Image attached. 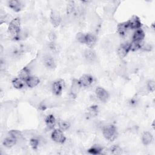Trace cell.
I'll return each mask as SVG.
<instances>
[{
    "label": "cell",
    "mask_w": 155,
    "mask_h": 155,
    "mask_svg": "<svg viewBox=\"0 0 155 155\" xmlns=\"http://www.w3.org/2000/svg\"><path fill=\"white\" fill-rule=\"evenodd\" d=\"M21 21L19 18L13 19L8 28V33L12 39H18L21 33Z\"/></svg>",
    "instance_id": "1"
},
{
    "label": "cell",
    "mask_w": 155,
    "mask_h": 155,
    "mask_svg": "<svg viewBox=\"0 0 155 155\" xmlns=\"http://www.w3.org/2000/svg\"><path fill=\"white\" fill-rule=\"evenodd\" d=\"M102 133L104 136L108 140L113 141L117 137L116 128L114 125H109L103 128Z\"/></svg>",
    "instance_id": "2"
},
{
    "label": "cell",
    "mask_w": 155,
    "mask_h": 155,
    "mask_svg": "<svg viewBox=\"0 0 155 155\" xmlns=\"http://www.w3.org/2000/svg\"><path fill=\"white\" fill-rule=\"evenodd\" d=\"M52 139L57 143H63L65 140V137L64 136L62 131L61 129L54 130L51 134Z\"/></svg>",
    "instance_id": "3"
},
{
    "label": "cell",
    "mask_w": 155,
    "mask_h": 155,
    "mask_svg": "<svg viewBox=\"0 0 155 155\" xmlns=\"http://www.w3.org/2000/svg\"><path fill=\"white\" fill-rule=\"evenodd\" d=\"M96 94L97 97L103 102H105L109 98L108 93L102 87H97L96 89Z\"/></svg>",
    "instance_id": "4"
},
{
    "label": "cell",
    "mask_w": 155,
    "mask_h": 155,
    "mask_svg": "<svg viewBox=\"0 0 155 155\" xmlns=\"http://www.w3.org/2000/svg\"><path fill=\"white\" fill-rule=\"evenodd\" d=\"M64 87V82L62 80L56 81L53 83L52 88L54 94L59 96L61 94L62 89Z\"/></svg>",
    "instance_id": "5"
},
{
    "label": "cell",
    "mask_w": 155,
    "mask_h": 155,
    "mask_svg": "<svg viewBox=\"0 0 155 155\" xmlns=\"http://www.w3.org/2000/svg\"><path fill=\"white\" fill-rule=\"evenodd\" d=\"M128 22L129 28L131 29H139L142 25L139 18L136 16H133Z\"/></svg>",
    "instance_id": "6"
},
{
    "label": "cell",
    "mask_w": 155,
    "mask_h": 155,
    "mask_svg": "<svg viewBox=\"0 0 155 155\" xmlns=\"http://www.w3.org/2000/svg\"><path fill=\"white\" fill-rule=\"evenodd\" d=\"M130 50V44L125 43L119 46V47L117 49V54L120 58H122L127 54Z\"/></svg>",
    "instance_id": "7"
},
{
    "label": "cell",
    "mask_w": 155,
    "mask_h": 155,
    "mask_svg": "<svg viewBox=\"0 0 155 155\" xmlns=\"http://www.w3.org/2000/svg\"><path fill=\"white\" fill-rule=\"evenodd\" d=\"M93 81V78L91 76L88 74H84L81 77L79 82L81 86L88 87L90 86Z\"/></svg>",
    "instance_id": "8"
},
{
    "label": "cell",
    "mask_w": 155,
    "mask_h": 155,
    "mask_svg": "<svg viewBox=\"0 0 155 155\" xmlns=\"http://www.w3.org/2000/svg\"><path fill=\"white\" fill-rule=\"evenodd\" d=\"M50 21L54 27H58L59 25L61 18L59 13L56 11H53L50 15Z\"/></svg>",
    "instance_id": "9"
},
{
    "label": "cell",
    "mask_w": 155,
    "mask_h": 155,
    "mask_svg": "<svg viewBox=\"0 0 155 155\" xmlns=\"http://www.w3.org/2000/svg\"><path fill=\"white\" fill-rule=\"evenodd\" d=\"M81 87V85L79 81H78L77 79H74L72 81V84H71V89H70L71 94L73 96L76 97Z\"/></svg>",
    "instance_id": "10"
},
{
    "label": "cell",
    "mask_w": 155,
    "mask_h": 155,
    "mask_svg": "<svg viewBox=\"0 0 155 155\" xmlns=\"http://www.w3.org/2000/svg\"><path fill=\"white\" fill-rule=\"evenodd\" d=\"M44 63L45 65V66L50 69H53L56 67V64L54 59L49 55L44 56Z\"/></svg>",
    "instance_id": "11"
},
{
    "label": "cell",
    "mask_w": 155,
    "mask_h": 155,
    "mask_svg": "<svg viewBox=\"0 0 155 155\" xmlns=\"http://www.w3.org/2000/svg\"><path fill=\"white\" fill-rule=\"evenodd\" d=\"M27 85L30 88H33L38 85L39 83V79L36 76H29L25 81Z\"/></svg>",
    "instance_id": "12"
},
{
    "label": "cell",
    "mask_w": 155,
    "mask_h": 155,
    "mask_svg": "<svg viewBox=\"0 0 155 155\" xmlns=\"http://www.w3.org/2000/svg\"><path fill=\"white\" fill-rule=\"evenodd\" d=\"M8 5L12 9L16 12H19L22 8V4L19 1H10L8 2Z\"/></svg>",
    "instance_id": "13"
},
{
    "label": "cell",
    "mask_w": 155,
    "mask_h": 155,
    "mask_svg": "<svg viewBox=\"0 0 155 155\" xmlns=\"http://www.w3.org/2000/svg\"><path fill=\"white\" fill-rule=\"evenodd\" d=\"M145 37V33L141 29H137L133 36V39L134 41L137 42H142V41L143 39Z\"/></svg>",
    "instance_id": "14"
},
{
    "label": "cell",
    "mask_w": 155,
    "mask_h": 155,
    "mask_svg": "<svg viewBox=\"0 0 155 155\" xmlns=\"http://www.w3.org/2000/svg\"><path fill=\"white\" fill-rule=\"evenodd\" d=\"M96 42V38L94 35L91 33L86 35V42L85 44L89 47H93Z\"/></svg>",
    "instance_id": "15"
},
{
    "label": "cell",
    "mask_w": 155,
    "mask_h": 155,
    "mask_svg": "<svg viewBox=\"0 0 155 155\" xmlns=\"http://www.w3.org/2000/svg\"><path fill=\"white\" fill-rule=\"evenodd\" d=\"M142 142L144 145H149L151 143V142L153 140V136L150 132L145 131L142 134Z\"/></svg>",
    "instance_id": "16"
},
{
    "label": "cell",
    "mask_w": 155,
    "mask_h": 155,
    "mask_svg": "<svg viewBox=\"0 0 155 155\" xmlns=\"http://www.w3.org/2000/svg\"><path fill=\"white\" fill-rule=\"evenodd\" d=\"M45 123L48 128L52 129L54 128L56 124V119L53 115L50 114L47 116L45 119Z\"/></svg>",
    "instance_id": "17"
},
{
    "label": "cell",
    "mask_w": 155,
    "mask_h": 155,
    "mask_svg": "<svg viewBox=\"0 0 155 155\" xmlns=\"http://www.w3.org/2000/svg\"><path fill=\"white\" fill-rule=\"evenodd\" d=\"M85 59L88 61H90V62H93L94 61L95 59H96V54H95V52L91 50V49H88V50H87L85 51Z\"/></svg>",
    "instance_id": "18"
},
{
    "label": "cell",
    "mask_w": 155,
    "mask_h": 155,
    "mask_svg": "<svg viewBox=\"0 0 155 155\" xmlns=\"http://www.w3.org/2000/svg\"><path fill=\"white\" fill-rule=\"evenodd\" d=\"M98 113V107L96 105H92L87 109V114L90 117H95Z\"/></svg>",
    "instance_id": "19"
},
{
    "label": "cell",
    "mask_w": 155,
    "mask_h": 155,
    "mask_svg": "<svg viewBox=\"0 0 155 155\" xmlns=\"http://www.w3.org/2000/svg\"><path fill=\"white\" fill-rule=\"evenodd\" d=\"M128 28H129L128 22H124L120 23L117 26V30L119 34L124 35L127 32Z\"/></svg>",
    "instance_id": "20"
},
{
    "label": "cell",
    "mask_w": 155,
    "mask_h": 155,
    "mask_svg": "<svg viewBox=\"0 0 155 155\" xmlns=\"http://www.w3.org/2000/svg\"><path fill=\"white\" fill-rule=\"evenodd\" d=\"M29 76H30V70L27 67L23 68L19 73V78L23 81H25Z\"/></svg>",
    "instance_id": "21"
},
{
    "label": "cell",
    "mask_w": 155,
    "mask_h": 155,
    "mask_svg": "<svg viewBox=\"0 0 155 155\" xmlns=\"http://www.w3.org/2000/svg\"><path fill=\"white\" fill-rule=\"evenodd\" d=\"M16 140L12 137H7L3 140L2 143L5 147L10 148V147H12V146H13L16 143Z\"/></svg>",
    "instance_id": "22"
},
{
    "label": "cell",
    "mask_w": 155,
    "mask_h": 155,
    "mask_svg": "<svg viewBox=\"0 0 155 155\" xmlns=\"http://www.w3.org/2000/svg\"><path fill=\"white\" fill-rule=\"evenodd\" d=\"M23 81H24L22 80L21 79H20L19 78H15L12 81V84L15 88L21 89V88H23L24 85V83Z\"/></svg>",
    "instance_id": "23"
},
{
    "label": "cell",
    "mask_w": 155,
    "mask_h": 155,
    "mask_svg": "<svg viewBox=\"0 0 155 155\" xmlns=\"http://www.w3.org/2000/svg\"><path fill=\"white\" fill-rule=\"evenodd\" d=\"M142 44H141V42H137L133 41L131 43H130V50L132 51H136L139 50L142 47Z\"/></svg>",
    "instance_id": "24"
},
{
    "label": "cell",
    "mask_w": 155,
    "mask_h": 155,
    "mask_svg": "<svg viewBox=\"0 0 155 155\" xmlns=\"http://www.w3.org/2000/svg\"><path fill=\"white\" fill-rule=\"evenodd\" d=\"M58 124L62 130H67L70 127V124L67 121L63 120H59L58 122Z\"/></svg>",
    "instance_id": "25"
},
{
    "label": "cell",
    "mask_w": 155,
    "mask_h": 155,
    "mask_svg": "<svg viewBox=\"0 0 155 155\" xmlns=\"http://www.w3.org/2000/svg\"><path fill=\"white\" fill-rule=\"evenodd\" d=\"M9 134L11 136V137H13L16 140L21 139L22 137V133L18 130H11V131H10Z\"/></svg>",
    "instance_id": "26"
},
{
    "label": "cell",
    "mask_w": 155,
    "mask_h": 155,
    "mask_svg": "<svg viewBox=\"0 0 155 155\" xmlns=\"http://www.w3.org/2000/svg\"><path fill=\"white\" fill-rule=\"evenodd\" d=\"M102 152V148L99 146H94L88 150V153L92 154H99Z\"/></svg>",
    "instance_id": "27"
},
{
    "label": "cell",
    "mask_w": 155,
    "mask_h": 155,
    "mask_svg": "<svg viewBox=\"0 0 155 155\" xmlns=\"http://www.w3.org/2000/svg\"><path fill=\"white\" fill-rule=\"evenodd\" d=\"M77 40L81 43H85L86 42V35L83 33H78L76 36Z\"/></svg>",
    "instance_id": "28"
},
{
    "label": "cell",
    "mask_w": 155,
    "mask_h": 155,
    "mask_svg": "<svg viewBox=\"0 0 155 155\" xmlns=\"http://www.w3.org/2000/svg\"><path fill=\"white\" fill-rule=\"evenodd\" d=\"M111 151L113 154H120L122 153V149L119 146L114 145L111 148Z\"/></svg>",
    "instance_id": "29"
},
{
    "label": "cell",
    "mask_w": 155,
    "mask_h": 155,
    "mask_svg": "<svg viewBox=\"0 0 155 155\" xmlns=\"http://www.w3.org/2000/svg\"><path fill=\"white\" fill-rule=\"evenodd\" d=\"M30 145L33 149H36L39 145V140L36 138H32L30 139Z\"/></svg>",
    "instance_id": "30"
},
{
    "label": "cell",
    "mask_w": 155,
    "mask_h": 155,
    "mask_svg": "<svg viewBox=\"0 0 155 155\" xmlns=\"http://www.w3.org/2000/svg\"><path fill=\"white\" fill-rule=\"evenodd\" d=\"M147 88L148 89V90L150 91L153 92L154 91V88H155V84H154V81H150L148 82L147 84Z\"/></svg>",
    "instance_id": "31"
},
{
    "label": "cell",
    "mask_w": 155,
    "mask_h": 155,
    "mask_svg": "<svg viewBox=\"0 0 155 155\" xmlns=\"http://www.w3.org/2000/svg\"><path fill=\"white\" fill-rule=\"evenodd\" d=\"M50 48L52 50V51L53 52H57L58 51V45L55 44V43H51L50 45Z\"/></svg>",
    "instance_id": "32"
}]
</instances>
